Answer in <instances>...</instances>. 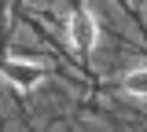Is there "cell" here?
I'll use <instances>...</instances> for the list:
<instances>
[{"label": "cell", "instance_id": "1", "mask_svg": "<svg viewBox=\"0 0 147 132\" xmlns=\"http://www.w3.org/2000/svg\"><path fill=\"white\" fill-rule=\"evenodd\" d=\"M0 74L7 77L18 92H30V88H37L44 81V66H37L30 59H4L0 62Z\"/></svg>", "mask_w": 147, "mask_h": 132}, {"label": "cell", "instance_id": "2", "mask_svg": "<svg viewBox=\"0 0 147 132\" xmlns=\"http://www.w3.org/2000/svg\"><path fill=\"white\" fill-rule=\"evenodd\" d=\"M66 33H70V44L77 52H92V48H96V37H99V33H96V19H92L88 11H74Z\"/></svg>", "mask_w": 147, "mask_h": 132}, {"label": "cell", "instance_id": "3", "mask_svg": "<svg viewBox=\"0 0 147 132\" xmlns=\"http://www.w3.org/2000/svg\"><path fill=\"white\" fill-rule=\"evenodd\" d=\"M121 88L125 95H136V99H147V66H136L121 77Z\"/></svg>", "mask_w": 147, "mask_h": 132}]
</instances>
